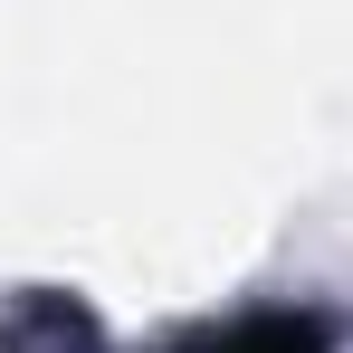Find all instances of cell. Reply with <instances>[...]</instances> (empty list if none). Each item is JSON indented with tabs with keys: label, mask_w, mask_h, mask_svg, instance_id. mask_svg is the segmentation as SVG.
<instances>
[{
	"label": "cell",
	"mask_w": 353,
	"mask_h": 353,
	"mask_svg": "<svg viewBox=\"0 0 353 353\" xmlns=\"http://www.w3.org/2000/svg\"><path fill=\"white\" fill-rule=\"evenodd\" d=\"M181 353H325V325L315 315H258V325H230V334H201Z\"/></svg>",
	"instance_id": "cell-1"
}]
</instances>
